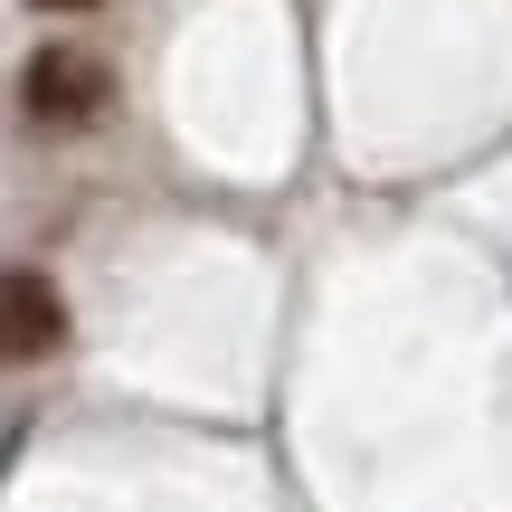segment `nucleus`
Returning <instances> with one entry per match:
<instances>
[{"instance_id": "nucleus-1", "label": "nucleus", "mask_w": 512, "mask_h": 512, "mask_svg": "<svg viewBox=\"0 0 512 512\" xmlns=\"http://www.w3.org/2000/svg\"><path fill=\"white\" fill-rule=\"evenodd\" d=\"M19 95H29L38 124H95V114L114 105V76H105V57H86V48H38L29 76H19Z\"/></svg>"}, {"instance_id": "nucleus-3", "label": "nucleus", "mask_w": 512, "mask_h": 512, "mask_svg": "<svg viewBox=\"0 0 512 512\" xmlns=\"http://www.w3.org/2000/svg\"><path fill=\"white\" fill-rule=\"evenodd\" d=\"M48 10H95V0H48Z\"/></svg>"}, {"instance_id": "nucleus-2", "label": "nucleus", "mask_w": 512, "mask_h": 512, "mask_svg": "<svg viewBox=\"0 0 512 512\" xmlns=\"http://www.w3.org/2000/svg\"><path fill=\"white\" fill-rule=\"evenodd\" d=\"M0 304H10V361L19 370L48 361V351L67 342V304H57V285L38 266H10V294H0Z\"/></svg>"}]
</instances>
